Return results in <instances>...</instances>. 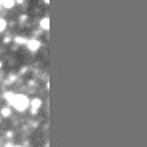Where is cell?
I'll use <instances>...</instances> for the list:
<instances>
[{"instance_id": "6da1fadb", "label": "cell", "mask_w": 147, "mask_h": 147, "mask_svg": "<svg viewBox=\"0 0 147 147\" xmlns=\"http://www.w3.org/2000/svg\"><path fill=\"white\" fill-rule=\"evenodd\" d=\"M8 99L11 101V104H13V106H15V109H18V110H26V107L29 106V102H30L26 96H22V94L8 96Z\"/></svg>"}, {"instance_id": "7a4b0ae2", "label": "cell", "mask_w": 147, "mask_h": 147, "mask_svg": "<svg viewBox=\"0 0 147 147\" xmlns=\"http://www.w3.org/2000/svg\"><path fill=\"white\" fill-rule=\"evenodd\" d=\"M29 104H30V107H32L34 110H37V109H38V107L42 106V101H40V99H32V101H30Z\"/></svg>"}, {"instance_id": "3957f363", "label": "cell", "mask_w": 147, "mask_h": 147, "mask_svg": "<svg viewBox=\"0 0 147 147\" xmlns=\"http://www.w3.org/2000/svg\"><path fill=\"white\" fill-rule=\"evenodd\" d=\"M40 26H42V29H45V30H48V27H50V21H48V18H43L40 21Z\"/></svg>"}, {"instance_id": "277c9868", "label": "cell", "mask_w": 147, "mask_h": 147, "mask_svg": "<svg viewBox=\"0 0 147 147\" xmlns=\"http://www.w3.org/2000/svg\"><path fill=\"white\" fill-rule=\"evenodd\" d=\"M38 47H40V43H38L37 40H32V42H29V48H30V50H37Z\"/></svg>"}, {"instance_id": "5b68a950", "label": "cell", "mask_w": 147, "mask_h": 147, "mask_svg": "<svg viewBox=\"0 0 147 147\" xmlns=\"http://www.w3.org/2000/svg\"><path fill=\"white\" fill-rule=\"evenodd\" d=\"M5 27H7V21H5L3 18H0V32H3Z\"/></svg>"}, {"instance_id": "8992f818", "label": "cell", "mask_w": 147, "mask_h": 147, "mask_svg": "<svg viewBox=\"0 0 147 147\" xmlns=\"http://www.w3.org/2000/svg\"><path fill=\"white\" fill-rule=\"evenodd\" d=\"M0 69H2V63H0Z\"/></svg>"}]
</instances>
